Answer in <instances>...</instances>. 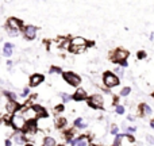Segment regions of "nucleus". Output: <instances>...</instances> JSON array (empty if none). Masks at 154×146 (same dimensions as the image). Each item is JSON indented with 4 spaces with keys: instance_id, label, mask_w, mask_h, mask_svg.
Here are the masks:
<instances>
[{
    "instance_id": "obj_8",
    "label": "nucleus",
    "mask_w": 154,
    "mask_h": 146,
    "mask_svg": "<svg viewBox=\"0 0 154 146\" xmlns=\"http://www.w3.org/2000/svg\"><path fill=\"white\" fill-rule=\"evenodd\" d=\"M20 110H23V107H22L20 104H18L16 101H14V100H7L5 101V111H7L8 114L14 115L15 112L20 111Z\"/></svg>"
},
{
    "instance_id": "obj_21",
    "label": "nucleus",
    "mask_w": 154,
    "mask_h": 146,
    "mask_svg": "<svg viewBox=\"0 0 154 146\" xmlns=\"http://www.w3.org/2000/svg\"><path fill=\"white\" fill-rule=\"evenodd\" d=\"M56 125H57V127H64V126L66 125V120H65L64 118H58V119L56 120Z\"/></svg>"
},
{
    "instance_id": "obj_31",
    "label": "nucleus",
    "mask_w": 154,
    "mask_h": 146,
    "mask_svg": "<svg viewBox=\"0 0 154 146\" xmlns=\"http://www.w3.org/2000/svg\"><path fill=\"white\" fill-rule=\"evenodd\" d=\"M127 131H128V133H134V131H135V127H128Z\"/></svg>"
},
{
    "instance_id": "obj_20",
    "label": "nucleus",
    "mask_w": 154,
    "mask_h": 146,
    "mask_svg": "<svg viewBox=\"0 0 154 146\" xmlns=\"http://www.w3.org/2000/svg\"><path fill=\"white\" fill-rule=\"evenodd\" d=\"M75 126H76V127H79V129H85V127H87V125H85V123H82L81 118H77V119L75 120Z\"/></svg>"
},
{
    "instance_id": "obj_36",
    "label": "nucleus",
    "mask_w": 154,
    "mask_h": 146,
    "mask_svg": "<svg viewBox=\"0 0 154 146\" xmlns=\"http://www.w3.org/2000/svg\"><path fill=\"white\" fill-rule=\"evenodd\" d=\"M56 146H62V145H56Z\"/></svg>"
},
{
    "instance_id": "obj_2",
    "label": "nucleus",
    "mask_w": 154,
    "mask_h": 146,
    "mask_svg": "<svg viewBox=\"0 0 154 146\" xmlns=\"http://www.w3.org/2000/svg\"><path fill=\"white\" fill-rule=\"evenodd\" d=\"M10 125L15 129L16 131H23L24 126H26V120L23 119L20 112H15L14 115H11V119H10Z\"/></svg>"
},
{
    "instance_id": "obj_28",
    "label": "nucleus",
    "mask_w": 154,
    "mask_h": 146,
    "mask_svg": "<svg viewBox=\"0 0 154 146\" xmlns=\"http://www.w3.org/2000/svg\"><path fill=\"white\" fill-rule=\"evenodd\" d=\"M145 57H146V53H145V51H139V53H138V58L139 60L145 58Z\"/></svg>"
},
{
    "instance_id": "obj_30",
    "label": "nucleus",
    "mask_w": 154,
    "mask_h": 146,
    "mask_svg": "<svg viewBox=\"0 0 154 146\" xmlns=\"http://www.w3.org/2000/svg\"><path fill=\"white\" fill-rule=\"evenodd\" d=\"M4 146H12V142H11V139H5Z\"/></svg>"
},
{
    "instance_id": "obj_24",
    "label": "nucleus",
    "mask_w": 154,
    "mask_h": 146,
    "mask_svg": "<svg viewBox=\"0 0 154 146\" xmlns=\"http://www.w3.org/2000/svg\"><path fill=\"white\" fill-rule=\"evenodd\" d=\"M116 114H119V115L125 114V107H123V106H118L116 107Z\"/></svg>"
},
{
    "instance_id": "obj_11",
    "label": "nucleus",
    "mask_w": 154,
    "mask_h": 146,
    "mask_svg": "<svg viewBox=\"0 0 154 146\" xmlns=\"http://www.w3.org/2000/svg\"><path fill=\"white\" fill-rule=\"evenodd\" d=\"M43 80H45V77H43L42 74H39V73L32 74V76L30 77V87H37L41 82H43Z\"/></svg>"
},
{
    "instance_id": "obj_12",
    "label": "nucleus",
    "mask_w": 154,
    "mask_h": 146,
    "mask_svg": "<svg viewBox=\"0 0 154 146\" xmlns=\"http://www.w3.org/2000/svg\"><path fill=\"white\" fill-rule=\"evenodd\" d=\"M35 110V112H37V115L39 118H42V119H46L48 118V112H46V110L43 108L42 106H39V104H35V106H32Z\"/></svg>"
},
{
    "instance_id": "obj_16",
    "label": "nucleus",
    "mask_w": 154,
    "mask_h": 146,
    "mask_svg": "<svg viewBox=\"0 0 154 146\" xmlns=\"http://www.w3.org/2000/svg\"><path fill=\"white\" fill-rule=\"evenodd\" d=\"M76 146H89V138L87 135H81L77 138Z\"/></svg>"
},
{
    "instance_id": "obj_25",
    "label": "nucleus",
    "mask_w": 154,
    "mask_h": 146,
    "mask_svg": "<svg viewBox=\"0 0 154 146\" xmlns=\"http://www.w3.org/2000/svg\"><path fill=\"white\" fill-rule=\"evenodd\" d=\"M29 95H30V89L26 87V88L23 89V93H22V98H27Z\"/></svg>"
},
{
    "instance_id": "obj_6",
    "label": "nucleus",
    "mask_w": 154,
    "mask_h": 146,
    "mask_svg": "<svg viewBox=\"0 0 154 146\" xmlns=\"http://www.w3.org/2000/svg\"><path fill=\"white\" fill-rule=\"evenodd\" d=\"M128 57V51L125 50V49H118L112 53L111 60L112 62H120V61H126V58Z\"/></svg>"
},
{
    "instance_id": "obj_26",
    "label": "nucleus",
    "mask_w": 154,
    "mask_h": 146,
    "mask_svg": "<svg viewBox=\"0 0 154 146\" xmlns=\"http://www.w3.org/2000/svg\"><path fill=\"white\" fill-rule=\"evenodd\" d=\"M61 98H62V100H64V101H68V100H70V96L69 95H68V93H61Z\"/></svg>"
},
{
    "instance_id": "obj_29",
    "label": "nucleus",
    "mask_w": 154,
    "mask_h": 146,
    "mask_svg": "<svg viewBox=\"0 0 154 146\" xmlns=\"http://www.w3.org/2000/svg\"><path fill=\"white\" fill-rule=\"evenodd\" d=\"M56 111H57V112H61V111H64V106H62V104H60V106H57V107H56Z\"/></svg>"
},
{
    "instance_id": "obj_37",
    "label": "nucleus",
    "mask_w": 154,
    "mask_h": 146,
    "mask_svg": "<svg viewBox=\"0 0 154 146\" xmlns=\"http://www.w3.org/2000/svg\"><path fill=\"white\" fill-rule=\"evenodd\" d=\"M153 98H154V93H153Z\"/></svg>"
},
{
    "instance_id": "obj_3",
    "label": "nucleus",
    "mask_w": 154,
    "mask_h": 146,
    "mask_svg": "<svg viewBox=\"0 0 154 146\" xmlns=\"http://www.w3.org/2000/svg\"><path fill=\"white\" fill-rule=\"evenodd\" d=\"M103 81L107 88H114V87H116V85H119V79L116 77V74H114L111 72H107L104 74Z\"/></svg>"
},
{
    "instance_id": "obj_33",
    "label": "nucleus",
    "mask_w": 154,
    "mask_h": 146,
    "mask_svg": "<svg viewBox=\"0 0 154 146\" xmlns=\"http://www.w3.org/2000/svg\"><path fill=\"white\" fill-rule=\"evenodd\" d=\"M7 65H8V67H12V61H11V60H8V61H7Z\"/></svg>"
},
{
    "instance_id": "obj_1",
    "label": "nucleus",
    "mask_w": 154,
    "mask_h": 146,
    "mask_svg": "<svg viewBox=\"0 0 154 146\" xmlns=\"http://www.w3.org/2000/svg\"><path fill=\"white\" fill-rule=\"evenodd\" d=\"M69 46H70V51H73V53H81V51H84L85 49H87L88 42L84 39V38L76 37L70 41Z\"/></svg>"
},
{
    "instance_id": "obj_7",
    "label": "nucleus",
    "mask_w": 154,
    "mask_h": 146,
    "mask_svg": "<svg viewBox=\"0 0 154 146\" xmlns=\"http://www.w3.org/2000/svg\"><path fill=\"white\" fill-rule=\"evenodd\" d=\"M23 27V22L19 20L18 18H8L7 20V29L12 30V31H20V29Z\"/></svg>"
},
{
    "instance_id": "obj_27",
    "label": "nucleus",
    "mask_w": 154,
    "mask_h": 146,
    "mask_svg": "<svg viewBox=\"0 0 154 146\" xmlns=\"http://www.w3.org/2000/svg\"><path fill=\"white\" fill-rule=\"evenodd\" d=\"M111 133L114 134V135H118V127H116V126H115V125L111 127Z\"/></svg>"
},
{
    "instance_id": "obj_4",
    "label": "nucleus",
    "mask_w": 154,
    "mask_h": 146,
    "mask_svg": "<svg viewBox=\"0 0 154 146\" xmlns=\"http://www.w3.org/2000/svg\"><path fill=\"white\" fill-rule=\"evenodd\" d=\"M62 76H64L65 81L69 85H72V87H79V85L81 84V77L77 76V74L73 72H65Z\"/></svg>"
},
{
    "instance_id": "obj_35",
    "label": "nucleus",
    "mask_w": 154,
    "mask_h": 146,
    "mask_svg": "<svg viewBox=\"0 0 154 146\" xmlns=\"http://www.w3.org/2000/svg\"><path fill=\"white\" fill-rule=\"evenodd\" d=\"M152 127L154 129V120H152Z\"/></svg>"
},
{
    "instance_id": "obj_22",
    "label": "nucleus",
    "mask_w": 154,
    "mask_h": 146,
    "mask_svg": "<svg viewBox=\"0 0 154 146\" xmlns=\"http://www.w3.org/2000/svg\"><path fill=\"white\" fill-rule=\"evenodd\" d=\"M130 92H131V88L130 87H125L122 89V92H120V95H122V96H127Z\"/></svg>"
},
{
    "instance_id": "obj_10",
    "label": "nucleus",
    "mask_w": 154,
    "mask_h": 146,
    "mask_svg": "<svg viewBox=\"0 0 154 146\" xmlns=\"http://www.w3.org/2000/svg\"><path fill=\"white\" fill-rule=\"evenodd\" d=\"M23 34H24V38L29 41H32L35 39L37 37V27L35 26H26L23 29Z\"/></svg>"
},
{
    "instance_id": "obj_9",
    "label": "nucleus",
    "mask_w": 154,
    "mask_h": 146,
    "mask_svg": "<svg viewBox=\"0 0 154 146\" xmlns=\"http://www.w3.org/2000/svg\"><path fill=\"white\" fill-rule=\"evenodd\" d=\"M88 104H89V107H92V108H103L104 100L100 95H93L92 98L88 100Z\"/></svg>"
},
{
    "instance_id": "obj_18",
    "label": "nucleus",
    "mask_w": 154,
    "mask_h": 146,
    "mask_svg": "<svg viewBox=\"0 0 154 146\" xmlns=\"http://www.w3.org/2000/svg\"><path fill=\"white\" fill-rule=\"evenodd\" d=\"M123 137H125V135H122V134L115 135V139H114V144H112V146H120V142H122Z\"/></svg>"
},
{
    "instance_id": "obj_17",
    "label": "nucleus",
    "mask_w": 154,
    "mask_h": 146,
    "mask_svg": "<svg viewBox=\"0 0 154 146\" xmlns=\"http://www.w3.org/2000/svg\"><path fill=\"white\" fill-rule=\"evenodd\" d=\"M42 146H56V141H54V138H51V137H46Z\"/></svg>"
},
{
    "instance_id": "obj_19",
    "label": "nucleus",
    "mask_w": 154,
    "mask_h": 146,
    "mask_svg": "<svg viewBox=\"0 0 154 146\" xmlns=\"http://www.w3.org/2000/svg\"><path fill=\"white\" fill-rule=\"evenodd\" d=\"M141 108H142V114L143 115H150L152 114V108H150L147 104H142Z\"/></svg>"
},
{
    "instance_id": "obj_15",
    "label": "nucleus",
    "mask_w": 154,
    "mask_h": 146,
    "mask_svg": "<svg viewBox=\"0 0 154 146\" xmlns=\"http://www.w3.org/2000/svg\"><path fill=\"white\" fill-rule=\"evenodd\" d=\"M14 141H15L18 145H20V144H24V142H26V138H24L22 131H16V133L14 134Z\"/></svg>"
},
{
    "instance_id": "obj_14",
    "label": "nucleus",
    "mask_w": 154,
    "mask_h": 146,
    "mask_svg": "<svg viewBox=\"0 0 154 146\" xmlns=\"http://www.w3.org/2000/svg\"><path fill=\"white\" fill-rule=\"evenodd\" d=\"M12 49H14V45L10 42L4 43V46H3V56L5 57H10L11 54H12Z\"/></svg>"
},
{
    "instance_id": "obj_32",
    "label": "nucleus",
    "mask_w": 154,
    "mask_h": 146,
    "mask_svg": "<svg viewBox=\"0 0 154 146\" xmlns=\"http://www.w3.org/2000/svg\"><path fill=\"white\" fill-rule=\"evenodd\" d=\"M120 65H122V67H127V62H126V61H120Z\"/></svg>"
},
{
    "instance_id": "obj_34",
    "label": "nucleus",
    "mask_w": 154,
    "mask_h": 146,
    "mask_svg": "<svg viewBox=\"0 0 154 146\" xmlns=\"http://www.w3.org/2000/svg\"><path fill=\"white\" fill-rule=\"evenodd\" d=\"M24 146H34V145H32V144H31V142H29V144H26V145H24Z\"/></svg>"
},
{
    "instance_id": "obj_5",
    "label": "nucleus",
    "mask_w": 154,
    "mask_h": 146,
    "mask_svg": "<svg viewBox=\"0 0 154 146\" xmlns=\"http://www.w3.org/2000/svg\"><path fill=\"white\" fill-rule=\"evenodd\" d=\"M20 114H22V116H23V119L26 120V122H30V120H37V118H38L34 107H27V108H23Z\"/></svg>"
},
{
    "instance_id": "obj_13",
    "label": "nucleus",
    "mask_w": 154,
    "mask_h": 146,
    "mask_svg": "<svg viewBox=\"0 0 154 146\" xmlns=\"http://www.w3.org/2000/svg\"><path fill=\"white\" fill-rule=\"evenodd\" d=\"M73 99H75L76 101L85 100V99H87V92H85L84 89H77V91H76V93L73 95Z\"/></svg>"
},
{
    "instance_id": "obj_23",
    "label": "nucleus",
    "mask_w": 154,
    "mask_h": 146,
    "mask_svg": "<svg viewBox=\"0 0 154 146\" xmlns=\"http://www.w3.org/2000/svg\"><path fill=\"white\" fill-rule=\"evenodd\" d=\"M50 73H61V68H58V67H51V68H50Z\"/></svg>"
}]
</instances>
